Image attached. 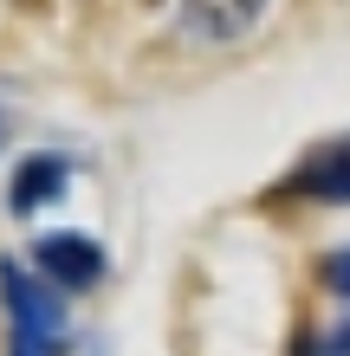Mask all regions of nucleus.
<instances>
[{
	"mask_svg": "<svg viewBox=\"0 0 350 356\" xmlns=\"http://www.w3.org/2000/svg\"><path fill=\"white\" fill-rule=\"evenodd\" d=\"M33 259L46 266V279L65 285V291H85L97 272H104V253H97L85 234H46V240L33 246Z\"/></svg>",
	"mask_w": 350,
	"mask_h": 356,
	"instance_id": "1",
	"label": "nucleus"
},
{
	"mask_svg": "<svg viewBox=\"0 0 350 356\" xmlns=\"http://www.w3.org/2000/svg\"><path fill=\"white\" fill-rule=\"evenodd\" d=\"M292 195H312V201H350V136L324 143V149L305 156V169L292 175Z\"/></svg>",
	"mask_w": 350,
	"mask_h": 356,
	"instance_id": "2",
	"label": "nucleus"
},
{
	"mask_svg": "<svg viewBox=\"0 0 350 356\" xmlns=\"http://www.w3.org/2000/svg\"><path fill=\"white\" fill-rule=\"evenodd\" d=\"M169 7L182 13V26L201 33V39H234V33H246L260 19L266 0H169Z\"/></svg>",
	"mask_w": 350,
	"mask_h": 356,
	"instance_id": "3",
	"label": "nucleus"
},
{
	"mask_svg": "<svg viewBox=\"0 0 350 356\" xmlns=\"http://www.w3.org/2000/svg\"><path fill=\"white\" fill-rule=\"evenodd\" d=\"M58 195H65V162H58V156L19 162V175H13V214H33V207H46Z\"/></svg>",
	"mask_w": 350,
	"mask_h": 356,
	"instance_id": "4",
	"label": "nucleus"
},
{
	"mask_svg": "<svg viewBox=\"0 0 350 356\" xmlns=\"http://www.w3.org/2000/svg\"><path fill=\"white\" fill-rule=\"evenodd\" d=\"M324 285H331L337 298H350V246H344V253H331V259H324Z\"/></svg>",
	"mask_w": 350,
	"mask_h": 356,
	"instance_id": "5",
	"label": "nucleus"
},
{
	"mask_svg": "<svg viewBox=\"0 0 350 356\" xmlns=\"http://www.w3.org/2000/svg\"><path fill=\"white\" fill-rule=\"evenodd\" d=\"M312 356H350V324H337V330H331V337H324Z\"/></svg>",
	"mask_w": 350,
	"mask_h": 356,
	"instance_id": "6",
	"label": "nucleus"
},
{
	"mask_svg": "<svg viewBox=\"0 0 350 356\" xmlns=\"http://www.w3.org/2000/svg\"><path fill=\"white\" fill-rule=\"evenodd\" d=\"M0 136H7V123H0Z\"/></svg>",
	"mask_w": 350,
	"mask_h": 356,
	"instance_id": "7",
	"label": "nucleus"
}]
</instances>
